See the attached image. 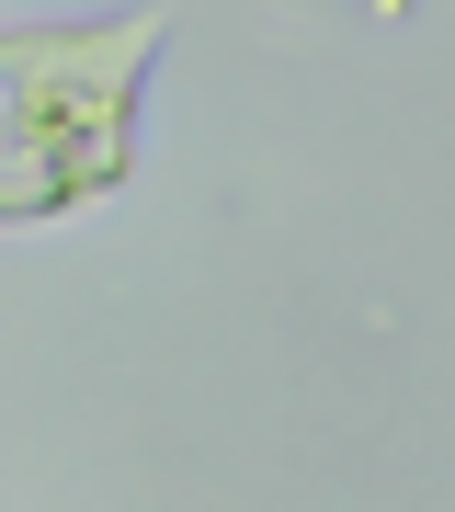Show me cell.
Listing matches in <instances>:
<instances>
[{
    "mask_svg": "<svg viewBox=\"0 0 455 512\" xmlns=\"http://www.w3.org/2000/svg\"><path fill=\"white\" fill-rule=\"evenodd\" d=\"M160 35H171V12L0 35V228H35V217L126 194L137 80L160 57Z\"/></svg>",
    "mask_w": 455,
    "mask_h": 512,
    "instance_id": "6da1fadb",
    "label": "cell"
}]
</instances>
